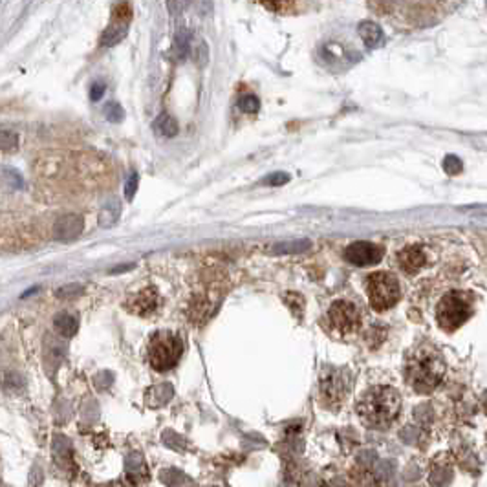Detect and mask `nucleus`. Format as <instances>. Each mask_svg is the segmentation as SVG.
I'll use <instances>...</instances> for the list:
<instances>
[{
  "instance_id": "nucleus-4",
  "label": "nucleus",
  "mask_w": 487,
  "mask_h": 487,
  "mask_svg": "<svg viewBox=\"0 0 487 487\" xmlns=\"http://www.w3.org/2000/svg\"><path fill=\"white\" fill-rule=\"evenodd\" d=\"M182 354H184V345H182L179 337H176L170 331H156L148 341V363L158 372H165V370L175 368Z\"/></svg>"
},
{
  "instance_id": "nucleus-31",
  "label": "nucleus",
  "mask_w": 487,
  "mask_h": 487,
  "mask_svg": "<svg viewBox=\"0 0 487 487\" xmlns=\"http://www.w3.org/2000/svg\"><path fill=\"white\" fill-rule=\"evenodd\" d=\"M483 409H486L487 412V394H483Z\"/></svg>"
},
{
  "instance_id": "nucleus-14",
  "label": "nucleus",
  "mask_w": 487,
  "mask_h": 487,
  "mask_svg": "<svg viewBox=\"0 0 487 487\" xmlns=\"http://www.w3.org/2000/svg\"><path fill=\"white\" fill-rule=\"evenodd\" d=\"M127 33H129V24L127 23L110 24V26H108V28L103 32L101 44L106 48L118 46V44H120V42L123 41L125 37H127Z\"/></svg>"
},
{
  "instance_id": "nucleus-2",
  "label": "nucleus",
  "mask_w": 487,
  "mask_h": 487,
  "mask_svg": "<svg viewBox=\"0 0 487 487\" xmlns=\"http://www.w3.org/2000/svg\"><path fill=\"white\" fill-rule=\"evenodd\" d=\"M401 410V396L392 386H374L359 400L358 414L368 427H388Z\"/></svg>"
},
{
  "instance_id": "nucleus-15",
  "label": "nucleus",
  "mask_w": 487,
  "mask_h": 487,
  "mask_svg": "<svg viewBox=\"0 0 487 487\" xmlns=\"http://www.w3.org/2000/svg\"><path fill=\"white\" fill-rule=\"evenodd\" d=\"M118 218H120V203H118V200L110 198L103 203L99 224H101V227H112L118 222Z\"/></svg>"
},
{
  "instance_id": "nucleus-26",
  "label": "nucleus",
  "mask_w": 487,
  "mask_h": 487,
  "mask_svg": "<svg viewBox=\"0 0 487 487\" xmlns=\"http://www.w3.org/2000/svg\"><path fill=\"white\" fill-rule=\"evenodd\" d=\"M290 182V175H286V172H273V175L266 176V178L263 179L264 185H272V187H277V185H284Z\"/></svg>"
},
{
  "instance_id": "nucleus-24",
  "label": "nucleus",
  "mask_w": 487,
  "mask_h": 487,
  "mask_svg": "<svg viewBox=\"0 0 487 487\" xmlns=\"http://www.w3.org/2000/svg\"><path fill=\"white\" fill-rule=\"evenodd\" d=\"M2 175H4V179L13 189H23L24 187V178H23V176H20L19 170L11 169V167H4V170H2Z\"/></svg>"
},
{
  "instance_id": "nucleus-3",
  "label": "nucleus",
  "mask_w": 487,
  "mask_h": 487,
  "mask_svg": "<svg viewBox=\"0 0 487 487\" xmlns=\"http://www.w3.org/2000/svg\"><path fill=\"white\" fill-rule=\"evenodd\" d=\"M473 315V295L465 291H449L436 308V319L441 330L455 331Z\"/></svg>"
},
{
  "instance_id": "nucleus-13",
  "label": "nucleus",
  "mask_w": 487,
  "mask_h": 487,
  "mask_svg": "<svg viewBox=\"0 0 487 487\" xmlns=\"http://www.w3.org/2000/svg\"><path fill=\"white\" fill-rule=\"evenodd\" d=\"M53 458L61 467H72L74 465V453L70 440L65 436H56L53 440Z\"/></svg>"
},
{
  "instance_id": "nucleus-9",
  "label": "nucleus",
  "mask_w": 487,
  "mask_h": 487,
  "mask_svg": "<svg viewBox=\"0 0 487 487\" xmlns=\"http://www.w3.org/2000/svg\"><path fill=\"white\" fill-rule=\"evenodd\" d=\"M83 225V218L79 215L61 216L59 220L56 222V227H53V236L59 242H72L81 234Z\"/></svg>"
},
{
  "instance_id": "nucleus-25",
  "label": "nucleus",
  "mask_w": 487,
  "mask_h": 487,
  "mask_svg": "<svg viewBox=\"0 0 487 487\" xmlns=\"http://www.w3.org/2000/svg\"><path fill=\"white\" fill-rule=\"evenodd\" d=\"M0 145H2V151H11V148L17 147V134L10 132V130H2L0 134Z\"/></svg>"
},
{
  "instance_id": "nucleus-21",
  "label": "nucleus",
  "mask_w": 487,
  "mask_h": 487,
  "mask_svg": "<svg viewBox=\"0 0 487 487\" xmlns=\"http://www.w3.org/2000/svg\"><path fill=\"white\" fill-rule=\"evenodd\" d=\"M127 473L130 476H141V478H148V469L143 462V456L139 453H134L127 458Z\"/></svg>"
},
{
  "instance_id": "nucleus-7",
  "label": "nucleus",
  "mask_w": 487,
  "mask_h": 487,
  "mask_svg": "<svg viewBox=\"0 0 487 487\" xmlns=\"http://www.w3.org/2000/svg\"><path fill=\"white\" fill-rule=\"evenodd\" d=\"M348 376L337 368H327L321 374V396L328 403H341L348 392Z\"/></svg>"
},
{
  "instance_id": "nucleus-5",
  "label": "nucleus",
  "mask_w": 487,
  "mask_h": 487,
  "mask_svg": "<svg viewBox=\"0 0 487 487\" xmlns=\"http://www.w3.org/2000/svg\"><path fill=\"white\" fill-rule=\"evenodd\" d=\"M370 304L376 312H385L400 301V284L391 273H372L367 281Z\"/></svg>"
},
{
  "instance_id": "nucleus-20",
  "label": "nucleus",
  "mask_w": 487,
  "mask_h": 487,
  "mask_svg": "<svg viewBox=\"0 0 487 487\" xmlns=\"http://www.w3.org/2000/svg\"><path fill=\"white\" fill-rule=\"evenodd\" d=\"M170 398H172V386L170 385L152 386L147 394V401L148 405H152V407H156V405L160 403H165V401H169Z\"/></svg>"
},
{
  "instance_id": "nucleus-12",
  "label": "nucleus",
  "mask_w": 487,
  "mask_h": 487,
  "mask_svg": "<svg viewBox=\"0 0 487 487\" xmlns=\"http://www.w3.org/2000/svg\"><path fill=\"white\" fill-rule=\"evenodd\" d=\"M358 32L359 37L363 39V42L368 48H377L383 44V30L372 20H363L359 24Z\"/></svg>"
},
{
  "instance_id": "nucleus-10",
  "label": "nucleus",
  "mask_w": 487,
  "mask_h": 487,
  "mask_svg": "<svg viewBox=\"0 0 487 487\" xmlns=\"http://www.w3.org/2000/svg\"><path fill=\"white\" fill-rule=\"evenodd\" d=\"M158 299L160 297H158L156 288L148 286V288L139 291L138 295H134L129 303V308L134 313H138V315H148V313H152L158 308Z\"/></svg>"
},
{
  "instance_id": "nucleus-19",
  "label": "nucleus",
  "mask_w": 487,
  "mask_h": 487,
  "mask_svg": "<svg viewBox=\"0 0 487 487\" xmlns=\"http://www.w3.org/2000/svg\"><path fill=\"white\" fill-rule=\"evenodd\" d=\"M310 249L308 240H290V242H282L273 246L272 251L275 255H297Z\"/></svg>"
},
{
  "instance_id": "nucleus-11",
  "label": "nucleus",
  "mask_w": 487,
  "mask_h": 487,
  "mask_svg": "<svg viewBox=\"0 0 487 487\" xmlns=\"http://www.w3.org/2000/svg\"><path fill=\"white\" fill-rule=\"evenodd\" d=\"M427 263V257L423 253V249L418 246H410V248H405L400 253V266L403 267L407 273H416L418 270H422Z\"/></svg>"
},
{
  "instance_id": "nucleus-18",
  "label": "nucleus",
  "mask_w": 487,
  "mask_h": 487,
  "mask_svg": "<svg viewBox=\"0 0 487 487\" xmlns=\"http://www.w3.org/2000/svg\"><path fill=\"white\" fill-rule=\"evenodd\" d=\"M154 130H156L160 136L163 138H175L178 134V123L172 115L169 114H161L158 115V120L154 121Z\"/></svg>"
},
{
  "instance_id": "nucleus-30",
  "label": "nucleus",
  "mask_w": 487,
  "mask_h": 487,
  "mask_svg": "<svg viewBox=\"0 0 487 487\" xmlns=\"http://www.w3.org/2000/svg\"><path fill=\"white\" fill-rule=\"evenodd\" d=\"M103 94H105V84L92 83V87H90V99H92V101H99L103 97Z\"/></svg>"
},
{
  "instance_id": "nucleus-1",
  "label": "nucleus",
  "mask_w": 487,
  "mask_h": 487,
  "mask_svg": "<svg viewBox=\"0 0 487 487\" xmlns=\"http://www.w3.org/2000/svg\"><path fill=\"white\" fill-rule=\"evenodd\" d=\"M445 376L443 355L431 345H419L412 350L405 363L407 383L419 394H429Z\"/></svg>"
},
{
  "instance_id": "nucleus-8",
  "label": "nucleus",
  "mask_w": 487,
  "mask_h": 487,
  "mask_svg": "<svg viewBox=\"0 0 487 487\" xmlns=\"http://www.w3.org/2000/svg\"><path fill=\"white\" fill-rule=\"evenodd\" d=\"M383 248L372 242L350 244L345 251V258L354 266H374L383 258Z\"/></svg>"
},
{
  "instance_id": "nucleus-6",
  "label": "nucleus",
  "mask_w": 487,
  "mask_h": 487,
  "mask_svg": "<svg viewBox=\"0 0 487 487\" xmlns=\"http://www.w3.org/2000/svg\"><path fill=\"white\" fill-rule=\"evenodd\" d=\"M328 319H330L331 328L339 334H352L361 324L359 310L355 308V304L348 301H337L331 304L328 310Z\"/></svg>"
},
{
  "instance_id": "nucleus-27",
  "label": "nucleus",
  "mask_w": 487,
  "mask_h": 487,
  "mask_svg": "<svg viewBox=\"0 0 487 487\" xmlns=\"http://www.w3.org/2000/svg\"><path fill=\"white\" fill-rule=\"evenodd\" d=\"M83 293V288L77 284H70L65 286V288H61L59 291H57V297H61V299H74L75 295H81Z\"/></svg>"
},
{
  "instance_id": "nucleus-28",
  "label": "nucleus",
  "mask_w": 487,
  "mask_h": 487,
  "mask_svg": "<svg viewBox=\"0 0 487 487\" xmlns=\"http://www.w3.org/2000/svg\"><path fill=\"white\" fill-rule=\"evenodd\" d=\"M138 185H139V176L136 175V172H132V176L127 179V185H125V196H127V200H132V198L136 196Z\"/></svg>"
},
{
  "instance_id": "nucleus-23",
  "label": "nucleus",
  "mask_w": 487,
  "mask_h": 487,
  "mask_svg": "<svg viewBox=\"0 0 487 487\" xmlns=\"http://www.w3.org/2000/svg\"><path fill=\"white\" fill-rule=\"evenodd\" d=\"M239 108L246 114H257L258 108H260V101L258 97L253 96V94H246L239 99Z\"/></svg>"
},
{
  "instance_id": "nucleus-29",
  "label": "nucleus",
  "mask_w": 487,
  "mask_h": 487,
  "mask_svg": "<svg viewBox=\"0 0 487 487\" xmlns=\"http://www.w3.org/2000/svg\"><path fill=\"white\" fill-rule=\"evenodd\" d=\"M443 167H445V170L449 172V175H456V172L462 170V161L455 156H449L445 161H443Z\"/></svg>"
},
{
  "instance_id": "nucleus-22",
  "label": "nucleus",
  "mask_w": 487,
  "mask_h": 487,
  "mask_svg": "<svg viewBox=\"0 0 487 487\" xmlns=\"http://www.w3.org/2000/svg\"><path fill=\"white\" fill-rule=\"evenodd\" d=\"M103 112H105V118L110 121V123H121V121L125 120V110L120 103H106Z\"/></svg>"
},
{
  "instance_id": "nucleus-17",
  "label": "nucleus",
  "mask_w": 487,
  "mask_h": 487,
  "mask_svg": "<svg viewBox=\"0 0 487 487\" xmlns=\"http://www.w3.org/2000/svg\"><path fill=\"white\" fill-rule=\"evenodd\" d=\"M53 324H56L57 331H59L61 336L72 337L77 334L79 322L77 319H75L74 315H70V313H59V315L53 319Z\"/></svg>"
},
{
  "instance_id": "nucleus-16",
  "label": "nucleus",
  "mask_w": 487,
  "mask_h": 487,
  "mask_svg": "<svg viewBox=\"0 0 487 487\" xmlns=\"http://www.w3.org/2000/svg\"><path fill=\"white\" fill-rule=\"evenodd\" d=\"M191 35L187 33V30H179L178 33H176L175 37V44H172V51H175V57L179 61V63H184L185 59L189 57V53H191Z\"/></svg>"
}]
</instances>
